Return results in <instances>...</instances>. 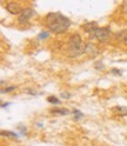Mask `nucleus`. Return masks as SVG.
Returning <instances> with one entry per match:
<instances>
[{
	"label": "nucleus",
	"mask_w": 127,
	"mask_h": 146,
	"mask_svg": "<svg viewBox=\"0 0 127 146\" xmlns=\"http://www.w3.org/2000/svg\"><path fill=\"white\" fill-rule=\"evenodd\" d=\"M112 73H113V74H118V76H120V74H121V72H120V71H118V70H115V68L112 70Z\"/></svg>",
	"instance_id": "f3484780"
},
{
	"label": "nucleus",
	"mask_w": 127,
	"mask_h": 146,
	"mask_svg": "<svg viewBox=\"0 0 127 146\" xmlns=\"http://www.w3.org/2000/svg\"><path fill=\"white\" fill-rule=\"evenodd\" d=\"M112 111L119 115H127V107H124V106H115L112 108Z\"/></svg>",
	"instance_id": "6e6552de"
},
{
	"label": "nucleus",
	"mask_w": 127,
	"mask_h": 146,
	"mask_svg": "<svg viewBox=\"0 0 127 146\" xmlns=\"http://www.w3.org/2000/svg\"><path fill=\"white\" fill-rule=\"evenodd\" d=\"M94 67H95V70H104V68H105V67H104V64L100 62V61L95 62V64H94Z\"/></svg>",
	"instance_id": "ddd939ff"
},
{
	"label": "nucleus",
	"mask_w": 127,
	"mask_h": 146,
	"mask_svg": "<svg viewBox=\"0 0 127 146\" xmlns=\"http://www.w3.org/2000/svg\"><path fill=\"white\" fill-rule=\"evenodd\" d=\"M85 53L86 54H89V56H97L98 54V50L97 47L94 46L93 44H86V50H85Z\"/></svg>",
	"instance_id": "0eeeda50"
},
{
	"label": "nucleus",
	"mask_w": 127,
	"mask_h": 146,
	"mask_svg": "<svg viewBox=\"0 0 127 146\" xmlns=\"http://www.w3.org/2000/svg\"><path fill=\"white\" fill-rule=\"evenodd\" d=\"M1 134L3 137H13V138H17L18 134L17 133H13V132H10V131H1Z\"/></svg>",
	"instance_id": "9d476101"
},
{
	"label": "nucleus",
	"mask_w": 127,
	"mask_h": 146,
	"mask_svg": "<svg viewBox=\"0 0 127 146\" xmlns=\"http://www.w3.org/2000/svg\"><path fill=\"white\" fill-rule=\"evenodd\" d=\"M73 114H74V118H75V119H79V118H81V117L84 115L80 111H78V110H74V111H73Z\"/></svg>",
	"instance_id": "4468645a"
},
{
	"label": "nucleus",
	"mask_w": 127,
	"mask_h": 146,
	"mask_svg": "<svg viewBox=\"0 0 127 146\" xmlns=\"http://www.w3.org/2000/svg\"><path fill=\"white\" fill-rule=\"evenodd\" d=\"M46 26L52 33H64L71 26V20L59 12H51L46 15Z\"/></svg>",
	"instance_id": "f257e3e1"
},
{
	"label": "nucleus",
	"mask_w": 127,
	"mask_h": 146,
	"mask_svg": "<svg viewBox=\"0 0 127 146\" xmlns=\"http://www.w3.org/2000/svg\"><path fill=\"white\" fill-rule=\"evenodd\" d=\"M92 36L100 42H106L111 38V30L108 27H98Z\"/></svg>",
	"instance_id": "7ed1b4c3"
},
{
	"label": "nucleus",
	"mask_w": 127,
	"mask_h": 146,
	"mask_svg": "<svg viewBox=\"0 0 127 146\" xmlns=\"http://www.w3.org/2000/svg\"><path fill=\"white\" fill-rule=\"evenodd\" d=\"M48 35H50V33H48L47 31H42V32H41V33H40V34L38 35V39H39V40H42V39H46V38H47V36H48Z\"/></svg>",
	"instance_id": "9b49d317"
},
{
	"label": "nucleus",
	"mask_w": 127,
	"mask_h": 146,
	"mask_svg": "<svg viewBox=\"0 0 127 146\" xmlns=\"http://www.w3.org/2000/svg\"><path fill=\"white\" fill-rule=\"evenodd\" d=\"M34 10L33 8H24V10L21 11V13L19 14V17H18V23L19 24H21V25H24V24H26V23H28L30 21V19L34 15Z\"/></svg>",
	"instance_id": "20e7f679"
},
{
	"label": "nucleus",
	"mask_w": 127,
	"mask_h": 146,
	"mask_svg": "<svg viewBox=\"0 0 127 146\" xmlns=\"http://www.w3.org/2000/svg\"><path fill=\"white\" fill-rule=\"evenodd\" d=\"M6 10H7L8 13H11V14H20L24 8H21L19 3L11 1V3H8L6 5Z\"/></svg>",
	"instance_id": "39448f33"
},
{
	"label": "nucleus",
	"mask_w": 127,
	"mask_h": 146,
	"mask_svg": "<svg viewBox=\"0 0 127 146\" xmlns=\"http://www.w3.org/2000/svg\"><path fill=\"white\" fill-rule=\"evenodd\" d=\"M97 29H98V26H97L95 23H86V24L83 25V30H84L86 33H89L91 35H92V34L95 32Z\"/></svg>",
	"instance_id": "423d86ee"
},
{
	"label": "nucleus",
	"mask_w": 127,
	"mask_h": 146,
	"mask_svg": "<svg viewBox=\"0 0 127 146\" xmlns=\"http://www.w3.org/2000/svg\"><path fill=\"white\" fill-rule=\"evenodd\" d=\"M13 90H15V86H10V87H7V88H3L1 90V93L4 94V93H7V92H11V91H13Z\"/></svg>",
	"instance_id": "2eb2a0df"
},
{
	"label": "nucleus",
	"mask_w": 127,
	"mask_h": 146,
	"mask_svg": "<svg viewBox=\"0 0 127 146\" xmlns=\"http://www.w3.org/2000/svg\"><path fill=\"white\" fill-rule=\"evenodd\" d=\"M124 42H125V45H127V36L125 38V40H124Z\"/></svg>",
	"instance_id": "a211bd4d"
},
{
	"label": "nucleus",
	"mask_w": 127,
	"mask_h": 146,
	"mask_svg": "<svg viewBox=\"0 0 127 146\" xmlns=\"http://www.w3.org/2000/svg\"><path fill=\"white\" fill-rule=\"evenodd\" d=\"M66 48H67L68 56L71 58H77V57H80L81 54L85 53L86 44L83 41L81 36L78 33H75V34H72L69 36Z\"/></svg>",
	"instance_id": "f03ea898"
},
{
	"label": "nucleus",
	"mask_w": 127,
	"mask_h": 146,
	"mask_svg": "<svg viewBox=\"0 0 127 146\" xmlns=\"http://www.w3.org/2000/svg\"><path fill=\"white\" fill-rule=\"evenodd\" d=\"M52 113L53 114H60V115H67L69 113V111L67 108H61V107H58V108H53L52 110Z\"/></svg>",
	"instance_id": "1a4fd4ad"
},
{
	"label": "nucleus",
	"mask_w": 127,
	"mask_h": 146,
	"mask_svg": "<svg viewBox=\"0 0 127 146\" xmlns=\"http://www.w3.org/2000/svg\"><path fill=\"white\" fill-rule=\"evenodd\" d=\"M61 98H65V99H69L71 98V94L68 92H61Z\"/></svg>",
	"instance_id": "dca6fc26"
},
{
	"label": "nucleus",
	"mask_w": 127,
	"mask_h": 146,
	"mask_svg": "<svg viewBox=\"0 0 127 146\" xmlns=\"http://www.w3.org/2000/svg\"><path fill=\"white\" fill-rule=\"evenodd\" d=\"M47 102L51 103V104H59V99L56 98V97H53V96H51V97L47 98Z\"/></svg>",
	"instance_id": "f8f14e48"
}]
</instances>
